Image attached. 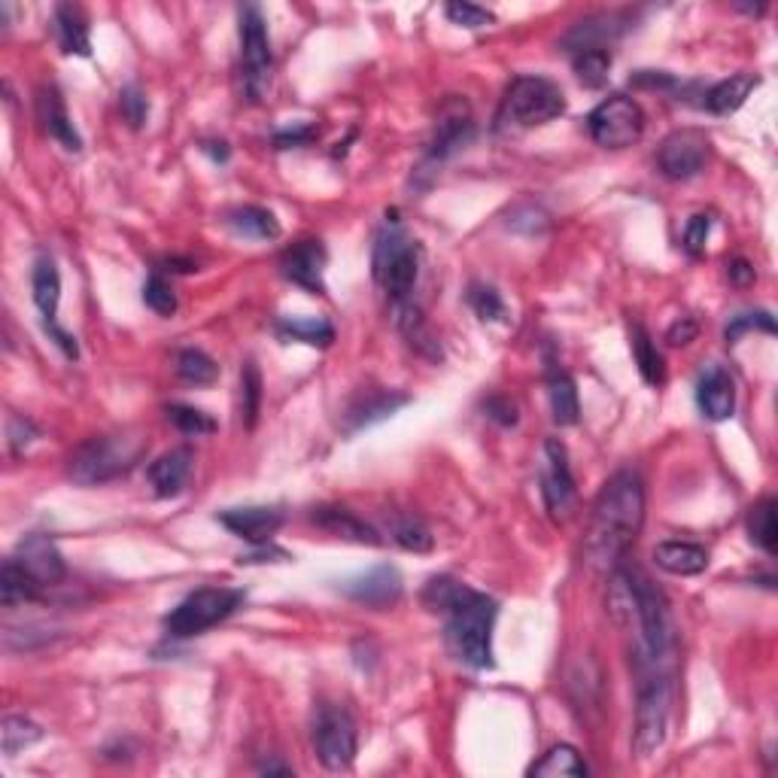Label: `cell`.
<instances>
[{"instance_id":"1","label":"cell","mask_w":778,"mask_h":778,"mask_svg":"<svg viewBox=\"0 0 778 778\" xmlns=\"http://www.w3.org/2000/svg\"><path fill=\"white\" fill-rule=\"evenodd\" d=\"M609 611L633 641V666L639 675H675V621L666 596L636 569H617L611 575Z\"/></svg>"},{"instance_id":"2","label":"cell","mask_w":778,"mask_h":778,"mask_svg":"<svg viewBox=\"0 0 778 778\" xmlns=\"http://www.w3.org/2000/svg\"><path fill=\"white\" fill-rule=\"evenodd\" d=\"M423 605L447 614V645L457 660L472 669L493 666V624L499 614L496 599L454 578H432L423 590Z\"/></svg>"},{"instance_id":"3","label":"cell","mask_w":778,"mask_h":778,"mask_svg":"<svg viewBox=\"0 0 778 778\" xmlns=\"http://www.w3.org/2000/svg\"><path fill=\"white\" fill-rule=\"evenodd\" d=\"M645 523V487L636 472H617L594 505V520L584 538V560L605 572L624 560Z\"/></svg>"},{"instance_id":"4","label":"cell","mask_w":778,"mask_h":778,"mask_svg":"<svg viewBox=\"0 0 778 778\" xmlns=\"http://www.w3.org/2000/svg\"><path fill=\"white\" fill-rule=\"evenodd\" d=\"M146 454V438L140 432H113V435H94L79 444L71 454L67 472L79 487L107 484L128 474Z\"/></svg>"},{"instance_id":"5","label":"cell","mask_w":778,"mask_h":778,"mask_svg":"<svg viewBox=\"0 0 778 778\" xmlns=\"http://www.w3.org/2000/svg\"><path fill=\"white\" fill-rule=\"evenodd\" d=\"M565 113V94L557 82L545 77H520L508 86L496 125L502 131H526L548 125Z\"/></svg>"},{"instance_id":"6","label":"cell","mask_w":778,"mask_h":778,"mask_svg":"<svg viewBox=\"0 0 778 778\" xmlns=\"http://www.w3.org/2000/svg\"><path fill=\"white\" fill-rule=\"evenodd\" d=\"M420 244L411 241L401 229H386L378 234L374 241V253H371V268H374V280L381 283L386 295L393 302H408V295L417 286V277H420Z\"/></svg>"},{"instance_id":"7","label":"cell","mask_w":778,"mask_h":778,"mask_svg":"<svg viewBox=\"0 0 778 778\" xmlns=\"http://www.w3.org/2000/svg\"><path fill=\"white\" fill-rule=\"evenodd\" d=\"M675 700V675L654 672L639 675V693H636V732H633V751L639 757H651L656 748L666 742Z\"/></svg>"},{"instance_id":"8","label":"cell","mask_w":778,"mask_h":778,"mask_svg":"<svg viewBox=\"0 0 778 778\" xmlns=\"http://www.w3.org/2000/svg\"><path fill=\"white\" fill-rule=\"evenodd\" d=\"M244 594L241 590H229V587H201L195 594H189L165 617V629L174 639H189L207 633L211 626L222 624L234 611L241 609Z\"/></svg>"},{"instance_id":"9","label":"cell","mask_w":778,"mask_h":778,"mask_svg":"<svg viewBox=\"0 0 778 778\" xmlns=\"http://www.w3.org/2000/svg\"><path fill=\"white\" fill-rule=\"evenodd\" d=\"M275 55L268 40V25L256 3L241 7V79L250 101H262L271 86Z\"/></svg>"},{"instance_id":"10","label":"cell","mask_w":778,"mask_h":778,"mask_svg":"<svg viewBox=\"0 0 778 778\" xmlns=\"http://www.w3.org/2000/svg\"><path fill=\"white\" fill-rule=\"evenodd\" d=\"M314 751L326 769L341 773L356 761L359 751V732L353 717L341 705H320L314 717Z\"/></svg>"},{"instance_id":"11","label":"cell","mask_w":778,"mask_h":778,"mask_svg":"<svg viewBox=\"0 0 778 778\" xmlns=\"http://www.w3.org/2000/svg\"><path fill=\"white\" fill-rule=\"evenodd\" d=\"M590 138L605 146V150H624L633 146L645 131V113L641 107L626 98V94H611L609 101H602L599 107L587 116Z\"/></svg>"},{"instance_id":"12","label":"cell","mask_w":778,"mask_h":778,"mask_svg":"<svg viewBox=\"0 0 778 778\" xmlns=\"http://www.w3.org/2000/svg\"><path fill=\"white\" fill-rule=\"evenodd\" d=\"M705 162H709V138L697 128H685V131L669 135L660 143V153H656L660 174L669 177V180L697 177L705 168Z\"/></svg>"},{"instance_id":"13","label":"cell","mask_w":778,"mask_h":778,"mask_svg":"<svg viewBox=\"0 0 778 778\" xmlns=\"http://www.w3.org/2000/svg\"><path fill=\"white\" fill-rule=\"evenodd\" d=\"M472 138H474L472 107H469L462 98H450V101H444V107L438 110V123H435V135H432L429 158L444 162V158H450L457 150H462Z\"/></svg>"},{"instance_id":"14","label":"cell","mask_w":778,"mask_h":778,"mask_svg":"<svg viewBox=\"0 0 778 778\" xmlns=\"http://www.w3.org/2000/svg\"><path fill=\"white\" fill-rule=\"evenodd\" d=\"M341 594L368 609H390L401 599V575L396 565H374L366 575L344 581Z\"/></svg>"},{"instance_id":"15","label":"cell","mask_w":778,"mask_h":778,"mask_svg":"<svg viewBox=\"0 0 778 778\" xmlns=\"http://www.w3.org/2000/svg\"><path fill=\"white\" fill-rule=\"evenodd\" d=\"M541 493L553 518H565L575 502V477L569 469L565 447L557 438L545 444V474H541Z\"/></svg>"},{"instance_id":"16","label":"cell","mask_w":778,"mask_h":778,"mask_svg":"<svg viewBox=\"0 0 778 778\" xmlns=\"http://www.w3.org/2000/svg\"><path fill=\"white\" fill-rule=\"evenodd\" d=\"M16 560L25 565V572L31 575L43 590L49 587H59L67 578V565L59 545L49 538V535H28L22 545H18Z\"/></svg>"},{"instance_id":"17","label":"cell","mask_w":778,"mask_h":778,"mask_svg":"<svg viewBox=\"0 0 778 778\" xmlns=\"http://www.w3.org/2000/svg\"><path fill=\"white\" fill-rule=\"evenodd\" d=\"M322 268H326V250L320 241H298L280 256V275L310 295H326Z\"/></svg>"},{"instance_id":"18","label":"cell","mask_w":778,"mask_h":778,"mask_svg":"<svg viewBox=\"0 0 778 778\" xmlns=\"http://www.w3.org/2000/svg\"><path fill=\"white\" fill-rule=\"evenodd\" d=\"M219 523L250 545H265L283 526V508L277 505H246L219 514Z\"/></svg>"},{"instance_id":"19","label":"cell","mask_w":778,"mask_h":778,"mask_svg":"<svg viewBox=\"0 0 778 778\" xmlns=\"http://www.w3.org/2000/svg\"><path fill=\"white\" fill-rule=\"evenodd\" d=\"M37 119H40L49 138L59 140L67 153H79L82 150V138H79V131L71 123L62 92L55 86H40L37 89Z\"/></svg>"},{"instance_id":"20","label":"cell","mask_w":778,"mask_h":778,"mask_svg":"<svg viewBox=\"0 0 778 778\" xmlns=\"http://www.w3.org/2000/svg\"><path fill=\"white\" fill-rule=\"evenodd\" d=\"M697 401L709 420H715V423L730 420L736 411V383H732L730 371H724L720 366L705 368L697 383Z\"/></svg>"},{"instance_id":"21","label":"cell","mask_w":778,"mask_h":778,"mask_svg":"<svg viewBox=\"0 0 778 778\" xmlns=\"http://www.w3.org/2000/svg\"><path fill=\"white\" fill-rule=\"evenodd\" d=\"M192 462H195V454H192L189 447H174V450H168V454H162V457L155 459L153 465H150V472H146L155 496H158V499L177 496V493L186 487V481H189Z\"/></svg>"},{"instance_id":"22","label":"cell","mask_w":778,"mask_h":778,"mask_svg":"<svg viewBox=\"0 0 778 778\" xmlns=\"http://www.w3.org/2000/svg\"><path fill=\"white\" fill-rule=\"evenodd\" d=\"M310 520L326 530V533L337 535V538H347V541H356V545H381V535L374 533L368 526L366 520H359L353 511L347 508H314L310 511Z\"/></svg>"},{"instance_id":"23","label":"cell","mask_w":778,"mask_h":778,"mask_svg":"<svg viewBox=\"0 0 778 778\" xmlns=\"http://www.w3.org/2000/svg\"><path fill=\"white\" fill-rule=\"evenodd\" d=\"M624 34V25L617 16H594L578 22L572 31L565 34L563 47L569 55L584 52V49H609L611 40H617Z\"/></svg>"},{"instance_id":"24","label":"cell","mask_w":778,"mask_h":778,"mask_svg":"<svg viewBox=\"0 0 778 778\" xmlns=\"http://www.w3.org/2000/svg\"><path fill=\"white\" fill-rule=\"evenodd\" d=\"M654 560L663 572L690 578V575L705 572V565H709V550L700 548V545H693V541H663V545H656L654 548Z\"/></svg>"},{"instance_id":"25","label":"cell","mask_w":778,"mask_h":778,"mask_svg":"<svg viewBox=\"0 0 778 778\" xmlns=\"http://www.w3.org/2000/svg\"><path fill=\"white\" fill-rule=\"evenodd\" d=\"M55 31L59 43L67 55H89L92 52V37H89V18L74 3H62L55 10Z\"/></svg>"},{"instance_id":"26","label":"cell","mask_w":778,"mask_h":778,"mask_svg":"<svg viewBox=\"0 0 778 778\" xmlns=\"http://www.w3.org/2000/svg\"><path fill=\"white\" fill-rule=\"evenodd\" d=\"M757 86H761V79L754 74H732L730 79H720L705 92V107L717 116H730L745 104L748 94L754 92Z\"/></svg>"},{"instance_id":"27","label":"cell","mask_w":778,"mask_h":778,"mask_svg":"<svg viewBox=\"0 0 778 778\" xmlns=\"http://www.w3.org/2000/svg\"><path fill=\"white\" fill-rule=\"evenodd\" d=\"M401 405H408V396L383 393V390H366V393H359V398L353 401L350 411H347L350 429H362L378 423V420H386V417H393Z\"/></svg>"},{"instance_id":"28","label":"cell","mask_w":778,"mask_h":778,"mask_svg":"<svg viewBox=\"0 0 778 778\" xmlns=\"http://www.w3.org/2000/svg\"><path fill=\"white\" fill-rule=\"evenodd\" d=\"M31 290H34V305L40 307L43 320H55L59 302H62V275H59L55 262L49 259V256H40V259L34 262Z\"/></svg>"},{"instance_id":"29","label":"cell","mask_w":778,"mask_h":778,"mask_svg":"<svg viewBox=\"0 0 778 778\" xmlns=\"http://www.w3.org/2000/svg\"><path fill=\"white\" fill-rule=\"evenodd\" d=\"M548 396H550V411H553V420L560 426H572L578 423V390H575V381L565 374L563 368L553 366L550 362L548 368Z\"/></svg>"},{"instance_id":"30","label":"cell","mask_w":778,"mask_h":778,"mask_svg":"<svg viewBox=\"0 0 778 778\" xmlns=\"http://www.w3.org/2000/svg\"><path fill=\"white\" fill-rule=\"evenodd\" d=\"M40 594H43V587L25 572V565L18 563L16 557H10L0 569V602L7 609H16V605L40 599Z\"/></svg>"},{"instance_id":"31","label":"cell","mask_w":778,"mask_h":778,"mask_svg":"<svg viewBox=\"0 0 778 778\" xmlns=\"http://www.w3.org/2000/svg\"><path fill=\"white\" fill-rule=\"evenodd\" d=\"M590 773L587 763L581 761V754L572 745H553L538 763L530 766V776L535 778H584Z\"/></svg>"},{"instance_id":"32","label":"cell","mask_w":778,"mask_h":778,"mask_svg":"<svg viewBox=\"0 0 778 778\" xmlns=\"http://www.w3.org/2000/svg\"><path fill=\"white\" fill-rule=\"evenodd\" d=\"M226 222L238 234H244V238H256V241H275V238H280V222L265 207H238V211H231L226 216Z\"/></svg>"},{"instance_id":"33","label":"cell","mask_w":778,"mask_h":778,"mask_svg":"<svg viewBox=\"0 0 778 778\" xmlns=\"http://www.w3.org/2000/svg\"><path fill=\"white\" fill-rule=\"evenodd\" d=\"M629 337H633V356H636V366H639L645 383L660 386V383L666 381V366H663V356L656 350V344L641 326H633V335Z\"/></svg>"},{"instance_id":"34","label":"cell","mask_w":778,"mask_h":778,"mask_svg":"<svg viewBox=\"0 0 778 778\" xmlns=\"http://www.w3.org/2000/svg\"><path fill=\"white\" fill-rule=\"evenodd\" d=\"M390 533H393V541H396L398 548L413 550V553H429L432 550L429 526L420 518H413V514H396L393 523H390Z\"/></svg>"},{"instance_id":"35","label":"cell","mask_w":778,"mask_h":778,"mask_svg":"<svg viewBox=\"0 0 778 778\" xmlns=\"http://www.w3.org/2000/svg\"><path fill=\"white\" fill-rule=\"evenodd\" d=\"M748 533H751V541H754L757 548H763L766 553H776V541H778L776 499H763L761 505L751 508Z\"/></svg>"},{"instance_id":"36","label":"cell","mask_w":778,"mask_h":778,"mask_svg":"<svg viewBox=\"0 0 778 778\" xmlns=\"http://www.w3.org/2000/svg\"><path fill=\"white\" fill-rule=\"evenodd\" d=\"M572 67L578 79L587 86V89H599L605 86L611 71V52L609 49H584V52H575L572 55Z\"/></svg>"},{"instance_id":"37","label":"cell","mask_w":778,"mask_h":778,"mask_svg":"<svg viewBox=\"0 0 778 778\" xmlns=\"http://www.w3.org/2000/svg\"><path fill=\"white\" fill-rule=\"evenodd\" d=\"M0 736H3V754H7V757H16L22 748L40 742V739H43V730H40L34 720H28V717L7 715L3 717V727H0Z\"/></svg>"},{"instance_id":"38","label":"cell","mask_w":778,"mask_h":778,"mask_svg":"<svg viewBox=\"0 0 778 778\" xmlns=\"http://www.w3.org/2000/svg\"><path fill=\"white\" fill-rule=\"evenodd\" d=\"M277 332L292 341H305L314 347H329L335 341V329L326 320H283L277 322Z\"/></svg>"},{"instance_id":"39","label":"cell","mask_w":778,"mask_h":778,"mask_svg":"<svg viewBox=\"0 0 778 778\" xmlns=\"http://www.w3.org/2000/svg\"><path fill=\"white\" fill-rule=\"evenodd\" d=\"M177 374L186 383L207 386V383H214L219 378V366L204 350H180V356H177Z\"/></svg>"},{"instance_id":"40","label":"cell","mask_w":778,"mask_h":778,"mask_svg":"<svg viewBox=\"0 0 778 778\" xmlns=\"http://www.w3.org/2000/svg\"><path fill=\"white\" fill-rule=\"evenodd\" d=\"M259 408H262L259 368L253 366V362H246L244 371H241V420H244L246 429L256 426Z\"/></svg>"},{"instance_id":"41","label":"cell","mask_w":778,"mask_h":778,"mask_svg":"<svg viewBox=\"0 0 778 778\" xmlns=\"http://www.w3.org/2000/svg\"><path fill=\"white\" fill-rule=\"evenodd\" d=\"M165 413H168L170 423L180 432H186V435H211L216 429L214 420L204 411H199V408H192V405H168Z\"/></svg>"},{"instance_id":"42","label":"cell","mask_w":778,"mask_h":778,"mask_svg":"<svg viewBox=\"0 0 778 778\" xmlns=\"http://www.w3.org/2000/svg\"><path fill=\"white\" fill-rule=\"evenodd\" d=\"M469 305L484 322H496L505 317V302L499 292L487 286V283H472L469 286Z\"/></svg>"},{"instance_id":"43","label":"cell","mask_w":778,"mask_h":778,"mask_svg":"<svg viewBox=\"0 0 778 778\" xmlns=\"http://www.w3.org/2000/svg\"><path fill=\"white\" fill-rule=\"evenodd\" d=\"M143 302L158 317H174L177 314V295H174L170 283L162 275H153L143 283Z\"/></svg>"},{"instance_id":"44","label":"cell","mask_w":778,"mask_h":778,"mask_svg":"<svg viewBox=\"0 0 778 778\" xmlns=\"http://www.w3.org/2000/svg\"><path fill=\"white\" fill-rule=\"evenodd\" d=\"M745 332H766V335H776V320H773L766 310H757V314H739V317H732V322L727 326L724 337H727V344H736Z\"/></svg>"},{"instance_id":"45","label":"cell","mask_w":778,"mask_h":778,"mask_svg":"<svg viewBox=\"0 0 778 778\" xmlns=\"http://www.w3.org/2000/svg\"><path fill=\"white\" fill-rule=\"evenodd\" d=\"M119 107H123V116L125 123L131 125V128H143L146 123V113H150V101H146V94L140 92V86H125L123 92H119Z\"/></svg>"},{"instance_id":"46","label":"cell","mask_w":778,"mask_h":778,"mask_svg":"<svg viewBox=\"0 0 778 778\" xmlns=\"http://www.w3.org/2000/svg\"><path fill=\"white\" fill-rule=\"evenodd\" d=\"M447 18L454 25H462V28H487L496 22V16L484 10V7H474V3H447Z\"/></svg>"},{"instance_id":"47","label":"cell","mask_w":778,"mask_h":778,"mask_svg":"<svg viewBox=\"0 0 778 778\" xmlns=\"http://www.w3.org/2000/svg\"><path fill=\"white\" fill-rule=\"evenodd\" d=\"M709 231H712V216H709V214L690 216V222H687V229H685L687 256L700 259L702 253H705V241H709Z\"/></svg>"},{"instance_id":"48","label":"cell","mask_w":778,"mask_h":778,"mask_svg":"<svg viewBox=\"0 0 778 778\" xmlns=\"http://www.w3.org/2000/svg\"><path fill=\"white\" fill-rule=\"evenodd\" d=\"M286 560H292L286 550L277 548V545H271V541H265V545H253V550H246V553H241V560H238V563H241V565L286 563Z\"/></svg>"},{"instance_id":"49","label":"cell","mask_w":778,"mask_h":778,"mask_svg":"<svg viewBox=\"0 0 778 778\" xmlns=\"http://www.w3.org/2000/svg\"><path fill=\"white\" fill-rule=\"evenodd\" d=\"M10 447H13V454H22L28 444L37 438V426H34L31 420H25V417H13L10 420Z\"/></svg>"},{"instance_id":"50","label":"cell","mask_w":778,"mask_h":778,"mask_svg":"<svg viewBox=\"0 0 778 778\" xmlns=\"http://www.w3.org/2000/svg\"><path fill=\"white\" fill-rule=\"evenodd\" d=\"M700 335V326L697 320H690V317H681V320H675L669 326V332H666V341H669L672 347H685L690 344L693 337Z\"/></svg>"},{"instance_id":"51","label":"cell","mask_w":778,"mask_h":778,"mask_svg":"<svg viewBox=\"0 0 778 778\" xmlns=\"http://www.w3.org/2000/svg\"><path fill=\"white\" fill-rule=\"evenodd\" d=\"M487 417L496 420V423H502V426H514L518 423V408H514V401L496 396L487 401Z\"/></svg>"},{"instance_id":"52","label":"cell","mask_w":778,"mask_h":778,"mask_svg":"<svg viewBox=\"0 0 778 778\" xmlns=\"http://www.w3.org/2000/svg\"><path fill=\"white\" fill-rule=\"evenodd\" d=\"M43 329H47L49 337H52V341H55V344L62 347L64 356H67V359H77V356H79L77 337L71 335V332H64L62 326H59V322H55V320H43Z\"/></svg>"},{"instance_id":"53","label":"cell","mask_w":778,"mask_h":778,"mask_svg":"<svg viewBox=\"0 0 778 778\" xmlns=\"http://www.w3.org/2000/svg\"><path fill=\"white\" fill-rule=\"evenodd\" d=\"M314 135H317V131L307 125V128H295V131H280L275 138V143L280 150H290V146H302V143H307Z\"/></svg>"},{"instance_id":"54","label":"cell","mask_w":778,"mask_h":778,"mask_svg":"<svg viewBox=\"0 0 778 778\" xmlns=\"http://www.w3.org/2000/svg\"><path fill=\"white\" fill-rule=\"evenodd\" d=\"M727 268H730L727 275H730L732 286H748V283H754V268H751V265H748L745 259L730 262Z\"/></svg>"},{"instance_id":"55","label":"cell","mask_w":778,"mask_h":778,"mask_svg":"<svg viewBox=\"0 0 778 778\" xmlns=\"http://www.w3.org/2000/svg\"><path fill=\"white\" fill-rule=\"evenodd\" d=\"M259 769H262V773H268V776H271V773H280V776H290V773H292L290 766H280V763H265V766H259Z\"/></svg>"}]
</instances>
